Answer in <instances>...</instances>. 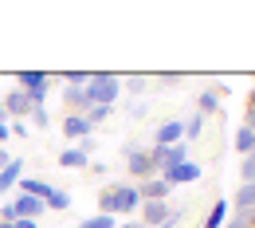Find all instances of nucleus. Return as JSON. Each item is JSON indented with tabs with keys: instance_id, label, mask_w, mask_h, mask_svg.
I'll list each match as a JSON object with an SVG mask.
<instances>
[{
	"instance_id": "nucleus-1",
	"label": "nucleus",
	"mask_w": 255,
	"mask_h": 228,
	"mask_svg": "<svg viewBox=\"0 0 255 228\" xmlns=\"http://www.w3.org/2000/svg\"><path fill=\"white\" fill-rule=\"evenodd\" d=\"M118 95H122V79L118 75H106V71L91 75V83H87V106H114Z\"/></svg>"
},
{
	"instance_id": "nucleus-2",
	"label": "nucleus",
	"mask_w": 255,
	"mask_h": 228,
	"mask_svg": "<svg viewBox=\"0 0 255 228\" xmlns=\"http://www.w3.org/2000/svg\"><path fill=\"white\" fill-rule=\"evenodd\" d=\"M16 83H20V91L32 98V106H43L47 102V87H51V75H43V71H20L16 75Z\"/></svg>"
},
{
	"instance_id": "nucleus-3",
	"label": "nucleus",
	"mask_w": 255,
	"mask_h": 228,
	"mask_svg": "<svg viewBox=\"0 0 255 228\" xmlns=\"http://www.w3.org/2000/svg\"><path fill=\"white\" fill-rule=\"evenodd\" d=\"M149 162L157 165L161 173H169V169L189 162V146H185V142H177V146H153V150H149Z\"/></svg>"
},
{
	"instance_id": "nucleus-4",
	"label": "nucleus",
	"mask_w": 255,
	"mask_h": 228,
	"mask_svg": "<svg viewBox=\"0 0 255 228\" xmlns=\"http://www.w3.org/2000/svg\"><path fill=\"white\" fill-rule=\"evenodd\" d=\"M141 209V197H137V185H114L110 189V217H129Z\"/></svg>"
},
{
	"instance_id": "nucleus-5",
	"label": "nucleus",
	"mask_w": 255,
	"mask_h": 228,
	"mask_svg": "<svg viewBox=\"0 0 255 228\" xmlns=\"http://www.w3.org/2000/svg\"><path fill=\"white\" fill-rule=\"evenodd\" d=\"M0 102H4V118H12V122H24L32 114V98L24 95V91H8Z\"/></svg>"
},
{
	"instance_id": "nucleus-6",
	"label": "nucleus",
	"mask_w": 255,
	"mask_h": 228,
	"mask_svg": "<svg viewBox=\"0 0 255 228\" xmlns=\"http://www.w3.org/2000/svg\"><path fill=\"white\" fill-rule=\"evenodd\" d=\"M200 165L196 162H185V165H177V169H169V173H157L161 181L169 185V189H177V185H192V181H200Z\"/></svg>"
},
{
	"instance_id": "nucleus-7",
	"label": "nucleus",
	"mask_w": 255,
	"mask_h": 228,
	"mask_svg": "<svg viewBox=\"0 0 255 228\" xmlns=\"http://www.w3.org/2000/svg\"><path fill=\"white\" fill-rule=\"evenodd\" d=\"M126 169L133 177H153L157 165L149 162V150H137V146H126Z\"/></svg>"
},
{
	"instance_id": "nucleus-8",
	"label": "nucleus",
	"mask_w": 255,
	"mask_h": 228,
	"mask_svg": "<svg viewBox=\"0 0 255 228\" xmlns=\"http://www.w3.org/2000/svg\"><path fill=\"white\" fill-rule=\"evenodd\" d=\"M177 142H185V122H181V118L161 122L157 134H153V146H177Z\"/></svg>"
},
{
	"instance_id": "nucleus-9",
	"label": "nucleus",
	"mask_w": 255,
	"mask_h": 228,
	"mask_svg": "<svg viewBox=\"0 0 255 228\" xmlns=\"http://www.w3.org/2000/svg\"><path fill=\"white\" fill-rule=\"evenodd\" d=\"M43 209H47L43 201H35V197H24V193H16V201H12V213H16V221H35Z\"/></svg>"
},
{
	"instance_id": "nucleus-10",
	"label": "nucleus",
	"mask_w": 255,
	"mask_h": 228,
	"mask_svg": "<svg viewBox=\"0 0 255 228\" xmlns=\"http://www.w3.org/2000/svg\"><path fill=\"white\" fill-rule=\"evenodd\" d=\"M169 217V205L165 201H141V225L145 228H161Z\"/></svg>"
},
{
	"instance_id": "nucleus-11",
	"label": "nucleus",
	"mask_w": 255,
	"mask_h": 228,
	"mask_svg": "<svg viewBox=\"0 0 255 228\" xmlns=\"http://www.w3.org/2000/svg\"><path fill=\"white\" fill-rule=\"evenodd\" d=\"M20 177H24V162H20V158H12V162L0 169V197L12 193V189L20 185Z\"/></svg>"
},
{
	"instance_id": "nucleus-12",
	"label": "nucleus",
	"mask_w": 255,
	"mask_h": 228,
	"mask_svg": "<svg viewBox=\"0 0 255 228\" xmlns=\"http://www.w3.org/2000/svg\"><path fill=\"white\" fill-rule=\"evenodd\" d=\"M169 193H173V189H169L161 177H145V185H137V197H141V201H165Z\"/></svg>"
},
{
	"instance_id": "nucleus-13",
	"label": "nucleus",
	"mask_w": 255,
	"mask_h": 228,
	"mask_svg": "<svg viewBox=\"0 0 255 228\" xmlns=\"http://www.w3.org/2000/svg\"><path fill=\"white\" fill-rule=\"evenodd\" d=\"M63 134L83 142V138H91V122H87L83 114H67V118H63Z\"/></svg>"
},
{
	"instance_id": "nucleus-14",
	"label": "nucleus",
	"mask_w": 255,
	"mask_h": 228,
	"mask_svg": "<svg viewBox=\"0 0 255 228\" xmlns=\"http://www.w3.org/2000/svg\"><path fill=\"white\" fill-rule=\"evenodd\" d=\"M55 162L63 165V169H87V165H91V158H87V154H83L79 146H71V150H63V154H59Z\"/></svg>"
},
{
	"instance_id": "nucleus-15",
	"label": "nucleus",
	"mask_w": 255,
	"mask_h": 228,
	"mask_svg": "<svg viewBox=\"0 0 255 228\" xmlns=\"http://www.w3.org/2000/svg\"><path fill=\"white\" fill-rule=\"evenodd\" d=\"M232 205H236V213H255V181L252 185H240L236 197H232Z\"/></svg>"
},
{
	"instance_id": "nucleus-16",
	"label": "nucleus",
	"mask_w": 255,
	"mask_h": 228,
	"mask_svg": "<svg viewBox=\"0 0 255 228\" xmlns=\"http://www.w3.org/2000/svg\"><path fill=\"white\" fill-rule=\"evenodd\" d=\"M196 106H200V114H204V118H208V114H216V110H220V91H200Z\"/></svg>"
},
{
	"instance_id": "nucleus-17",
	"label": "nucleus",
	"mask_w": 255,
	"mask_h": 228,
	"mask_svg": "<svg viewBox=\"0 0 255 228\" xmlns=\"http://www.w3.org/2000/svg\"><path fill=\"white\" fill-rule=\"evenodd\" d=\"M236 150H240V154H248V158L255 154V134L248 130V126H240V130H236Z\"/></svg>"
},
{
	"instance_id": "nucleus-18",
	"label": "nucleus",
	"mask_w": 255,
	"mask_h": 228,
	"mask_svg": "<svg viewBox=\"0 0 255 228\" xmlns=\"http://www.w3.org/2000/svg\"><path fill=\"white\" fill-rule=\"evenodd\" d=\"M204 122H208V118H204L200 110L189 114V118H185V142H189V138H200V134H204Z\"/></svg>"
},
{
	"instance_id": "nucleus-19",
	"label": "nucleus",
	"mask_w": 255,
	"mask_h": 228,
	"mask_svg": "<svg viewBox=\"0 0 255 228\" xmlns=\"http://www.w3.org/2000/svg\"><path fill=\"white\" fill-rule=\"evenodd\" d=\"M224 217H228V201H216L212 213L204 217V228H224Z\"/></svg>"
},
{
	"instance_id": "nucleus-20",
	"label": "nucleus",
	"mask_w": 255,
	"mask_h": 228,
	"mask_svg": "<svg viewBox=\"0 0 255 228\" xmlns=\"http://www.w3.org/2000/svg\"><path fill=\"white\" fill-rule=\"evenodd\" d=\"M79 228H118V217H106V213H98V217H83Z\"/></svg>"
},
{
	"instance_id": "nucleus-21",
	"label": "nucleus",
	"mask_w": 255,
	"mask_h": 228,
	"mask_svg": "<svg viewBox=\"0 0 255 228\" xmlns=\"http://www.w3.org/2000/svg\"><path fill=\"white\" fill-rule=\"evenodd\" d=\"M43 205H47V209H59V213H63V209H71V193H67V189H51Z\"/></svg>"
},
{
	"instance_id": "nucleus-22",
	"label": "nucleus",
	"mask_w": 255,
	"mask_h": 228,
	"mask_svg": "<svg viewBox=\"0 0 255 228\" xmlns=\"http://www.w3.org/2000/svg\"><path fill=\"white\" fill-rule=\"evenodd\" d=\"M110 114H114V106H87V114H83V118H87V122H91V130H95L98 122H106Z\"/></svg>"
},
{
	"instance_id": "nucleus-23",
	"label": "nucleus",
	"mask_w": 255,
	"mask_h": 228,
	"mask_svg": "<svg viewBox=\"0 0 255 228\" xmlns=\"http://www.w3.org/2000/svg\"><path fill=\"white\" fill-rule=\"evenodd\" d=\"M240 177H244L248 185L255 181V154H252V158H244V162H240Z\"/></svg>"
},
{
	"instance_id": "nucleus-24",
	"label": "nucleus",
	"mask_w": 255,
	"mask_h": 228,
	"mask_svg": "<svg viewBox=\"0 0 255 228\" xmlns=\"http://www.w3.org/2000/svg\"><path fill=\"white\" fill-rule=\"evenodd\" d=\"M28 118H32L35 126H47V122H51V118H47V106H32V114H28Z\"/></svg>"
},
{
	"instance_id": "nucleus-25",
	"label": "nucleus",
	"mask_w": 255,
	"mask_h": 228,
	"mask_svg": "<svg viewBox=\"0 0 255 228\" xmlns=\"http://www.w3.org/2000/svg\"><path fill=\"white\" fill-rule=\"evenodd\" d=\"M8 134H16V138H28V126H24V122H8Z\"/></svg>"
},
{
	"instance_id": "nucleus-26",
	"label": "nucleus",
	"mask_w": 255,
	"mask_h": 228,
	"mask_svg": "<svg viewBox=\"0 0 255 228\" xmlns=\"http://www.w3.org/2000/svg\"><path fill=\"white\" fill-rule=\"evenodd\" d=\"M244 126L255 134V110H252V106H248V114H244Z\"/></svg>"
},
{
	"instance_id": "nucleus-27",
	"label": "nucleus",
	"mask_w": 255,
	"mask_h": 228,
	"mask_svg": "<svg viewBox=\"0 0 255 228\" xmlns=\"http://www.w3.org/2000/svg\"><path fill=\"white\" fill-rule=\"evenodd\" d=\"M8 162H12V150H4V146H0V169H4Z\"/></svg>"
},
{
	"instance_id": "nucleus-28",
	"label": "nucleus",
	"mask_w": 255,
	"mask_h": 228,
	"mask_svg": "<svg viewBox=\"0 0 255 228\" xmlns=\"http://www.w3.org/2000/svg\"><path fill=\"white\" fill-rule=\"evenodd\" d=\"M8 138H12V134H8V118H4V122H0V142H8Z\"/></svg>"
},
{
	"instance_id": "nucleus-29",
	"label": "nucleus",
	"mask_w": 255,
	"mask_h": 228,
	"mask_svg": "<svg viewBox=\"0 0 255 228\" xmlns=\"http://www.w3.org/2000/svg\"><path fill=\"white\" fill-rule=\"evenodd\" d=\"M12 228H39V225H35V221H16Z\"/></svg>"
},
{
	"instance_id": "nucleus-30",
	"label": "nucleus",
	"mask_w": 255,
	"mask_h": 228,
	"mask_svg": "<svg viewBox=\"0 0 255 228\" xmlns=\"http://www.w3.org/2000/svg\"><path fill=\"white\" fill-rule=\"evenodd\" d=\"M126 228H145V225H141V221H133V225H126Z\"/></svg>"
},
{
	"instance_id": "nucleus-31",
	"label": "nucleus",
	"mask_w": 255,
	"mask_h": 228,
	"mask_svg": "<svg viewBox=\"0 0 255 228\" xmlns=\"http://www.w3.org/2000/svg\"><path fill=\"white\" fill-rule=\"evenodd\" d=\"M0 122H4V102H0Z\"/></svg>"
},
{
	"instance_id": "nucleus-32",
	"label": "nucleus",
	"mask_w": 255,
	"mask_h": 228,
	"mask_svg": "<svg viewBox=\"0 0 255 228\" xmlns=\"http://www.w3.org/2000/svg\"><path fill=\"white\" fill-rule=\"evenodd\" d=\"M252 110H255V91H252Z\"/></svg>"
},
{
	"instance_id": "nucleus-33",
	"label": "nucleus",
	"mask_w": 255,
	"mask_h": 228,
	"mask_svg": "<svg viewBox=\"0 0 255 228\" xmlns=\"http://www.w3.org/2000/svg\"><path fill=\"white\" fill-rule=\"evenodd\" d=\"M0 228H12V225H4V221H0Z\"/></svg>"
}]
</instances>
